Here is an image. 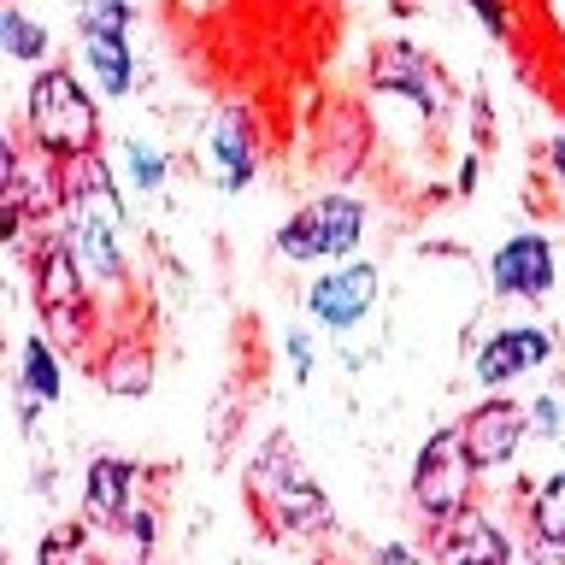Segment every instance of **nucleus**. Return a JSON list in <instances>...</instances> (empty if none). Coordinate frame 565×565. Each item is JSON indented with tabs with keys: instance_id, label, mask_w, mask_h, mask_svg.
Instances as JSON below:
<instances>
[{
	"instance_id": "aec40b11",
	"label": "nucleus",
	"mask_w": 565,
	"mask_h": 565,
	"mask_svg": "<svg viewBox=\"0 0 565 565\" xmlns=\"http://www.w3.org/2000/svg\"><path fill=\"white\" fill-rule=\"evenodd\" d=\"M124 159H130V183L141 194H159L166 189V159H159L148 141H124Z\"/></svg>"
},
{
	"instance_id": "5701e85b",
	"label": "nucleus",
	"mask_w": 565,
	"mask_h": 565,
	"mask_svg": "<svg viewBox=\"0 0 565 565\" xmlns=\"http://www.w3.org/2000/svg\"><path fill=\"white\" fill-rule=\"evenodd\" d=\"M371 565H424L413 547H401V542H383L377 554H371Z\"/></svg>"
},
{
	"instance_id": "a211bd4d",
	"label": "nucleus",
	"mask_w": 565,
	"mask_h": 565,
	"mask_svg": "<svg viewBox=\"0 0 565 565\" xmlns=\"http://www.w3.org/2000/svg\"><path fill=\"white\" fill-rule=\"evenodd\" d=\"M24 388L35 401H60V360L47 353V335L24 342Z\"/></svg>"
},
{
	"instance_id": "423d86ee",
	"label": "nucleus",
	"mask_w": 565,
	"mask_h": 565,
	"mask_svg": "<svg viewBox=\"0 0 565 565\" xmlns=\"http://www.w3.org/2000/svg\"><path fill=\"white\" fill-rule=\"evenodd\" d=\"M371 83L383 88V95H401L406 106H418L424 118H436L441 106H448V83H441V71L424 60L413 42H383L371 53Z\"/></svg>"
},
{
	"instance_id": "393cba45",
	"label": "nucleus",
	"mask_w": 565,
	"mask_h": 565,
	"mask_svg": "<svg viewBox=\"0 0 565 565\" xmlns=\"http://www.w3.org/2000/svg\"><path fill=\"white\" fill-rule=\"evenodd\" d=\"M547 159H554V171H559V177H565V136H559V141H554V148H547Z\"/></svg>"
},
{
	"instance_id": "9d476101",
	"label": "nucleus",
	"mask_w": 565,
	"mask_h": 565,
	"mask_svg": "<svg viewBox=\"0 0 565 565\" xmlns=\"http://www.w3.org/2000/svg\"><path fill=\"white\" fill-rule=\"evenodd\" d=\"M489 277H494L501 295L542 300L547 289H554V247H547V236H512V242L494 247Z\"/></svg>"
},
{
	"instance_id": "f03ea898",
	"label": "nucleus",
	"mask_w": 565,
	"mask_h": 565,
	"mask_svg": "<svg viewBox=\"0 0 565 565\" xmlns=\"http://www.w3.org/2000/svg\"><path fill=\"white\" fill-rule=\"evenodd\" d=\"M247 494H254L282 530H324L330 524V501L318 494V483L307 477L289 436H271L254 454V466H247Z\"/></svg>"
},
{
	"instance_id": "2eb2a0df",
	"label": "nucleus",
	"mask_w": 565,
	"mask_h": 565,
	"mask_svg": "<svg viewBox=\"0 0 565 565\" xmlns=\"http://www.w3.org/2000/svg\"><path fill=\"white\" fill-rule=\"evenodd\" d=\"M35 565H100L95 554V524H60V530H47L42 547H35Z\"/></svg>"
},
{
	"instance_id": "6ab92c4d",
	"label": "nucleus",
	"mask_w": 565,
	"mask_h": 565,
	"mask_svg": "<svg viewBox=\"0 0 565 565\" xmlns=\"http://www.w3.org/2000/svg\"><path fill=\"white\" fill-rule=\"evenodd\" d=\"M0 42H7L12 60H42V53H47V30L30 24L18 7H7V12H0Z\"/></svg>"
},
{
	"instance_id": "f257e3e1",
	"label": "nucleus",
	"mask_w": 565,
	"mask_h": 565,
	"mask_svg": "<svg viewBox=\"0 0 565 565\" xmlns=\"http://www.w3.org/2000/svg\"><path fill=\"white\" fill-rule=\"evenodd\" d=\"M24 124H30L35 153H47V159L95 153V141H100L95 95H88V88L71 77V71H60V65L35 71V83L24 95Z\"/></svg>"
},
{
	"instance_id": "6e6552de",
	"label": "nucleus",
	"mask_w": 565,
	"mask_h": 565,
	"mask_svg": "<svg viewBox=\"0 0 565 565\" xmlns=\"http://www.w3.org/2000/svg\"><path fill=\"white\" fill-rule=\"evenodd\" d=\"M459 436H466L477 466H507V459L519 454V441L530 436V413L512 401H483L459 418Z\"/></svg>"
},
{
	"instance_id": "0eeeda50",
	"label": "nucleus",
	"mask_w": 565,
	"mask_h": 565,
	"mask_svg": "<svg viewBox=\"0 0 565 565\" xmlns=\"http://www.w3.org/2000/svg\"><path fill=\"white\" fill-rule=\"evenodd\" d=\"M371 307H377V265H342V271H324L307 289V312L330 330L365 324Z\"/></svg>"
},
{
	"instance_id": "9b49d317",
	"label": "nucleus",
	"mask_w": 565,
	"mask_h": 565,
	"mask_svg": "<svg viewBox=\"0 0 565 565\" xmlns=\"http://www.w3.org/2000/svg\"><path fill=\"white\" fill-rule=\"evenodd\" d=\"M547 353H554V342H547V330L536 324H512V330H494L483 348H477V383L501 388L512 377H524V371H536Z\"/></svg>"
},
{
	"instance_id": "f8f14e48",
	"label": "nucleus",
	"mask_w": 565,
	"mask_h": 565,
	"mask_svg": "<svg viewBox=\"0 0 565 565\" xmlns=\"http://www.w3.org/2000/svg\"><path fill=\"white\" fill-rule=\"evenodd\" d=\"M436 565H512V547L489 519L459 512V519L436 524Z\"/></svg>"
},
{
	"instance_id": "39448f33",
	"label": "nucleus",
	"mask_w": 565,
	"mask_h": 565,
	"mask_svg": "<svg viewBox=\"0 0 565 565\" xmlns=\"http://www.w3.org/2000/svg\"><path fill=\"white\" fill-rule=\"evenodd\" d=\"M35 307H42L47 330L60 342H77L88 324V277H83V265H77L65 236L35 247Z\"/></svg>"
},
{
	"instance_id": "412c9836",
	"label": "nucleus",
	"mask_w": 565,
	"mask_h": 565,
	"mask_svg": "<svg viewBox=\"0 0 565 565\" xmlns=\"http://www.w3.org/2000/svg\"><path fill=\"white\" fill-rule=\"evenodd\" d=\"M530 430L547 436L554 448H565V388H547V395L530 406Z\"/></svg>"
},
{
	"instance_id": "20e7f679",
	"label": "nucleus",
	"mask_w": 565,
	"mask_h": 565,
	"mask_svg": "<svg viewBox=\"0 0 565 565\" xmlns=\"http://www.w3.org/2000/svg\"><path fill=\"white\" fill-rule=\"evenodd\" d=\"M360 236H365V206L353 201V194H318V201H307L289 224L277 230V254L300 259V265L342 259V254L360 247Z\"/></svg>"
},
{
	"instance_id": "dca6fc26",
	"label": "nucleus",
	"mask_w": 565,
	"mask_h": 565,
	"mask_svg": "<svg viewBox=\"0 0 565 565\" xmlns=\"http://www.w3.org/2000/svg\"><path fill=\"white\" fill-rule=\"evenodd\" d=\"M530 524H536L542 542L565 547V471H554V477L536 489V501H530Z\"/></svg>"
},
{
	"instance_id": "ddd939ff",
	"label": "nucleus",
	"mask_w": 565,
	"mask_h": 565,
	"mask_svg": "<svg viewBox=\"0 0 565 565\" xmlns=\"http://www.w3.org/2000/svg\"><path fill=\"white\" fill-rule=\"evenodd\" d=\"M212 166H218V183L230 194H242L254 183V141H247V118L236 106L218 113V124H212Z\"/></svg>"
},
{
	"instance_id": "4468645a",
	"label": "nucleus",
	"mask_w": 565,
	"mask_h": 565,
	"mask_svg": "<svg viewBox=\"0 0 565 565\" xmlns=\"http://www.w3.org/2000/svg\"><path fill=\"white\" fill-rule=\"evenodd\" d=\"M83 60L95 71V83L106 95H124L130 88V35H83Z\"/></svg>"
},
{
	"instance_id": "4be33fe9",
	"label": "nucleus",
	"mask_w": 565,
	"mask_h": 565,
	"mask_svg": "<svg viewBox=\"0 0 565 565\" xmlns=\"http://www.w3.org/2000/svg\"><path fill=\"white\" fill-rule=\"evenodd\" d=\"M466 7L483 18V30L489 35H507V12H501V0H466Z\"/></svg>"
},
{
	"instance_id": "7ed1b4c3",
	"label": "nucleus",
	"mask_w": 565,
	"mask_h": 565,
	"mask_svg": "<svg viewBox=\"0 0 565 565\" xmlns=\"http://www.w3.org/2000/svg\"><path fill=\"white\" fill-rule=\"evenodd\" d=\"M471 483H477V459L466 448V436L454 430H436L430 441L418 448L413 459V501L430 524H448L459 512H471Z\"/></svg>"
},
{
	"instance_id": "f3484780",
	"label": "nucleus",
	"mask_w": 565,
	"mask_h": 565,
	"mask_svg": "<svg viewBox=\"0 0 565 565\" xmlns=\"http://www.w3.org/2000/svg\"><path fill=\"white\" fill-rule=\"evenodd\" d=\"M136 7L130 0H77V30L83 35H130Z\"/></svg>"
},
{
	"instance_id": "1a4fd4ad",
	"label": "nucleus",
	"mask_w": 565,
	"mask_h": 565,
	"mask_svg": "<svg viewBox=\"0 0 565 565\" xmlns=\"http://www.w3.org/2000/svg\"><path fill=\"white\" fill-rule=\"evenodd\" d=\"M136 489H141V471L130 466V459H95L83 477V512L95 530H124L136 519Z\"/></svg>"
},
{
	"instance_id": "b1692460",
	"label": "nucleus",
	"mask_w": 565,
	"mask_h": 565,
	"mask_svg": "<svg viewBox=\"0 0 565 565\" xmlns=\"http://www.w3.org/2000/svg\"><path fill=\"white\" fill-rule=\"evenodd\" d=\"M289 360H295V377H312V342H307V335H289Z\"/></svg>"
}]
</instances>
